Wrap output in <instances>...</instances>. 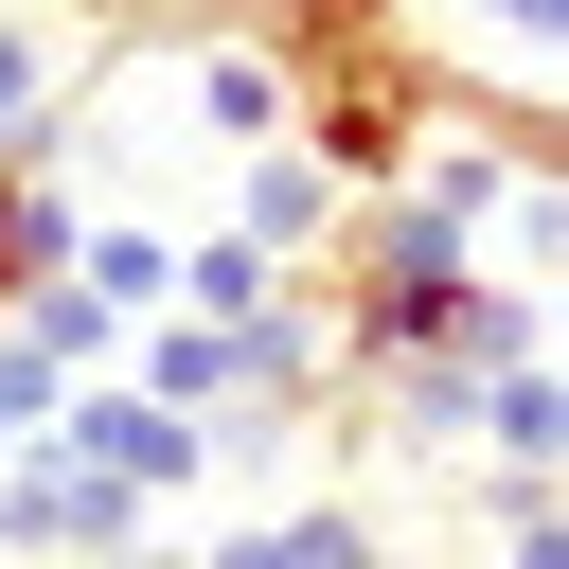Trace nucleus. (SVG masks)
Returning a JSON list of instances; mask_svg holds the SVG:
<instances>
[{
	"instance_id": "nucleus-1",
	"label": "nucleus",
	"mask_w": 569,
	"mask_h": 569,
	"mask_svg": "<svg viewBox=\"0 0 569 569\" xmlns=\"http://www.w3.org/2000/svg\"><path fill=\"white\" fill-rule=\"evenodd\" d=\"M462 302H480V249L391 178V196H356V231L320 249V320H338V373H409V356H445L462 338Z\"/></svg>"
},
{
	"instance_id": "nucleus-2",
	"label": "nucleus",
	"mask_w": 569,
	"mask_h": 569,
	"mask_svg": "<svg viewBox=\"0 0 569 569\" xmlns=\"http://www.w3.org/2000/svg\"><path fill=\"white\" fill-rule=\"evenodd\" d=\"M142 516H160V498H124L107 462H71L53 427L0 462V569H124V551H142Z\"/></svg>"
},
{
	"instance_id": "nucleus-3",
	"label": "nucleus",
	"mask_w": 569,
	"mask_h": 569,
	"mask_svg": "<svg viewBox=\"0 0 569 569\" xmlns=\"http://www.w3.org/2000/svg\"><path fill=\"white\" fill-rule=\"evenodd\" d=\"M53 445H71V462H107L124 498H178V480L213 462V409H160V391H124V373H89V391L53 409Z\"/></svg>"
},
{
	"instance_id": "nucleus-4",
	"label": "nucleus",
	"mask_w": 569,
	"mask_h": 569,
	"mask_svg": "<svg viewBox=\"0 0 569 569\" xmlns=\"http://www.w3.org/2000/svg\"><path fill=\"white\" fill-rule=\"evenodd\" d=\"M231 231H249V249H284V267L320 284V249L356 231V178H338V160H302V142H267V160H231Z\"/></svg>"
},
{
	"instance_id": "nucleus-5",
	"label": "nucleus",
	"mask_w": 569,
	"mask_h": 569,
	"mask_svg": "<svg viewBox=\"0 0 569 569\" xmlns=\"http://www.w3.org/2000/svg\"><path fill=\"white\" fill-rule=\"evenodd\" d=\"M196 569H391V533H373L356 498H284V516H231Z\"/></svg>"
},
{
	"instance_id": "nucleus-6",
	"label": "nucleus",
	"mask_w": 569,
	"mask_h": 569,
	"mask_svg": "<svg viewBox=\"0 0 569 569\" xmlns=\"http://www.w3.org/2000/svg\"><path fill=\"white\" fill-rule=\"evenodd\" d=\"M178 107H196L231 160H267V142H284V53H267V36H213V53H178Z\"/></svg>"
},
{
	"instance_id": "nucleus-7",
	"label": "nucleus",
	"mask_w": 569,
	"mask_h": 569,
	"mask_svg": "<svg viewBox=\"0 0 569 569\" xmlns=\"http://www.w3.org/2000/svg\"><path fill=\"white\" fill-rule=\"evenodd\" d=\"M71 142H89V124H71V71H53V36L0 0V178H18V160H71Z\"/></svg>"
},
{
	"instance_id": "nucleus-8",
	"label": "nucleus",
	"mask_w": 569,
	"mask_h": 569,
	"mask_svg": "<svg viewBox=\"0 0 569 569\" xmlns=\"http://www.w3.org/2000/svg\"><path fill=\"white\" fill-rule=\"evenodd\" d=\"M267 302H302L284 249H249V231H178V320H267Z\"/></svg>"
},
{
	"instance_id": "nucleus-9",
	"label": "nucleus",
	"mask_w": 569,
	"mask_h": 569,
	"mask_svg": "<svg viewBox=\"0 0 569 569\" xmlns=\"http://www.w3.org/2000/svg\"><path fill=\"white\" fill-rule=\"evenodd\" d=\"M18 338H36V356H53L71 391H89V373H124V338H142V320H124V302H107L89 267H71V284H18Z\"/></svg>"
},
{
	"instance_id": "nucleus-10",
	"label": "nucleus",
	"mask_w": 569,
	"mask_h": 569,
	"mask_svg": "<svg viewBox=\"0 0 569 569\" xmlns=\"http://www.w3.org/2000/svg\"><path fill=\"white\" fill-rule=\"evenodd\" d=\"M480 445H498V480H569V356H533V373H498V409H480Z\"/></svg>"
},
{
	"instance_id": "nucleus-11",
	"label": "nucleus",
	"mask_w": 569,
	"mask_h": 569,
	"mask_svg": "<svg viewBox=\"0 0 569 569\" xmlns=\"http://www.w3.org/2000/svg\"><path fill=\"white\" fill-rule=\"evenodd\" d=\"M89 284H107L124 320H178V231H160V213H107V231H89Z\"/></svg>"
},
{
	"instance_id": "nucleus-12",
	"label": "nucleus",
	"mask_w": 569,
	"mask_h": 569,
	"mask_svg": "<svg viewBox=\"0 0 569 569\" xmlns=\"http://www.w3.org/2000/svg\"><path fill=\"white\" fill-rule=\"evenodd\" d=\"M0 320H18V196H0Z\"/></svg>"
},
{
	"instance_id": "nucleus-13",
	"label": "nucleus",
	"mask_w": 569,
	"mask_h": 569,
	"mask_svg": "<svg viewBox=\"0 0 569 569\" xmlns=\"http://www.w3.org/2000/svg\"><path fill=\"white\" fill-rule=\"evenodd\" d=\"M18 445H36V427H18V409H0V462H18Z\"/></svg>"
},
{
	"instance_id": "nucleus-14",
	"label": "nucleus",
	"mask_w": 569,
	"mask_h": 569,
	"mask_svg": "<svg viewBox=\"0 0 569 569\" xmlns=\"http://www.w3.org/2000/svg\"><path fill=\"white\" fill-rule=\"evenodd\" d=\"M551 356H569V284H551Z\"/></svg>"
}]
</instances>
